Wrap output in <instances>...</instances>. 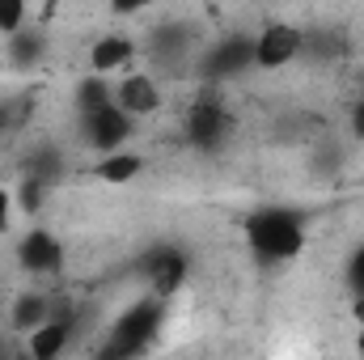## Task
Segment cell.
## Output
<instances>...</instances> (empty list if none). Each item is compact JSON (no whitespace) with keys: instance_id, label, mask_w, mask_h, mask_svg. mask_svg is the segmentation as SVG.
Wrapping results in <instances>:
<instances>
[{"instance_id":"obj_11","label":"cell","mask_w":364,"mask_h":360,"mask_svg":"<svg viewBox=\"0 0 364 360\" xmlns=\"http://www.w3.org/2000/svg\"><path fill=\"white\" fill-rule=\"evenodd\" d=\"M144 275H149V288H153V297H174V288L182 284V275H186V259H182L178 250H157L149 263H144Z\"/></svg>"},{"instance_id":"obj_16","label":"cell","mask_w":364,"mask_h":360,"mask_svg":"<svg viewBox=\"0 0 364 360\" xmlns=\"http://www.w3.org/2000/svg\"><path fill=\"white\" fill-rule=\"evenodd\" d=\"M17 191H9V186H0V238L4 233H13V221H17Z\"/></svg>"},{"instance_id":"obj_15","label":"cell","mask_w":364,"mask_h":360,"mask_svg":"<svg viewBox=\"0 0 364 360\" xmlns=\"http://www.w3.org/2000/svg\"><path fill=\"white\" fill-rule=\"evenodd\" d=\"M348 288H352L356 301H364V242L348 255Z\"/></svg>"},{"instance_id":"obj_10","label":"cell","mask_w":364,"mask_h":360,"mask_svg":"<svg viewBox=\"0 0 364 360\" xmlns=\"http://www.w3.org/2000/svg\"><path fill=\"white\" fill-rule=\"evenodd\" d=\"M90 174L97 182H106V186H127V182H136L144 174V157L123 144V149H114V153H97V162L90 166Z\"/></svg>"},{"instance_id":"obj_14","label":"cell","mask_w":364,"mask_h":360,"mask_svg":"<svg viewBox=\"0 0 364 360\" xmlns=\"http://www.w3.org/2000/svg\"><path fill=\"white\" fill-rule=\"evenodd\" d=\"M26 26H30V0H0V34L13 38Z\"/></svg>"},{"instance_id":"obj_6","label":"cell","mask_w":364,"mask_h":360,"mask_svg":"<svg viewBox=\"0 0 364 360\" xmlns=\"http://www.w3.org/2000/svg\"><path fill=\"white\" fill-rule=\"evenodd\" d=\"M229 127H233V119H229V110H225L216 97H199V102L191 106V115H186V140H191L195 149H203V153L220 149L225 136H229Z\"/></svg>"},{"instance_id":"obj_4","label":"cell","mask_w":364,"mask_h":360,"mask_svg":"<svg viewBox=\"0 0 364 360\" xmlns=\"http://www.w3.org/2000/svg\"><path fill=\"white\" fill-rule=\"evenodd\" d=\"M81 132H85V140H90L93 153H114V149H123V144L132 140L136 119H132L119 102H106V106L81 115Z\"/></svg>"},{"instance_id":"obj_7","label":"cell","mask_w":364,"mask_h":360,"mask_svg":"<svg viewBox=\"0 0 364 360\" xmlns=\"http://www.w3.org/2000/svg\"><path fill=\"white\" fill-rule=\"evenodd\" d=\"M114 102H119L132 119H149V115L161 110L166 93L157 85V77H149V73H127V77L114 81Z\"/></svg>"},{"instance_id":"obj_13","label":"cell","mask_w":364,"mask_h":360,"mask_svg":"<svg viewBox=\"0 0 364 360\" xmlns=\"http://www.w3.org/2000/svg\"><path fill=\"white\" fill-rule=\"evenodd\" d=\"M55 314V305H51V297L47 292H21L17 301H13V309H9V327L13 331H34L38 322H47Z\"/></svg>"},{"instance_id":"obj_9","label":"cell","mask_w":364,"mask_h":360,"mask_svg":"<svg viewBox=\"0 0 364 360\" xmlns=\"http://www.w3.org/2000/svg\"><path fill=\"white\" fill-rule=\"evenodd\" d=\"M136 60V43L127 34H102L90 47V73L97 77H114V73H127Z\"/></svg>"},{"instance_id":"obj_3","label":"cell","mask_w":364,"mask_h":360,"mask_svg":"<svg viewBox=\"0 0 364 360\" xmlns=\"http://www.w3.org/2000/svg\"><path fill=\"white\" fill-rule=\"evenodd\" d=\"M301 55H305V30L296 21H267L255 34V68L263 73H279Z\"/></svg>"},{"instance_id":"obj_18","label":"cell","mask_w":364,"mask_h":360,"mask_svg":"<svg viewBox=\"0 0 364 360\" xmlns=\"http://www.w3.org/2000/svg\"><path fill=\"white\" fill-rule=\"evenodd\" d=\"M348 127H352V140H360V144H364V90H360V97L352 102V115H348Z\"/></svg>"},{"instance_id":"obj_8","label":"cell","mask_w":364,"mask_h":360,"mask_svg":"<svg viewBox=\"0 0 364 360\" xmlns=\"http://www.w3.org/2000/svg\"><path fill=\"white\" fill-rule=\"evenodd\" d=\"M68 348H73V318L60 309L47 322H38L34 331H26V352L34 360H60Z\"/></svg>"},{"instance_id":"obj_2","label":"cell","mask_w":364,"mask_h":360,"mask_svg":"<svg viewBox=\"0 0 364 360\" xmlns=\"http://www.w3.org/2000/svg\"><path fill=\"white\" fill-rule=\"evenodd\" d=\"M64 263H68V250H64V242H60L55 229H47V225H30V229L17 238V268L26 271V275L51 280V275L64 271Z\"/></svg>"},{"instance_id":"obj_12","label":"cell","mask_w":364,"mask_h":360,"mask_svg":"<svg viewBox=\"0 0 364 360\" xmlns=\"http://www.w3.org/2000/svg\"><path fill=\"white\" fill-rule=\"evenodd\" d=\"M250 64H255V38H229V43H220V47L212 51L208 73H212V77H229V73H242V68H250Z\"/></svg>"},{"instance_id":"obj_5","label":"cell","mask_w":364,"mask_h":360,"mask_svg":"<svg viewBox=\"0 0 364 360\" xmlns=\"http://www.w3.org/2000/svg\"><path fill=\"white\" fill-rule=\"evenodd\" d=\"M157 322H161V297H144V301H136V305L110 327V352H114V356L140 352V348L149 344V335L157 331Z\"/></svg>"},{"instance_id":"obj_17","label":"cell","mask_w":364,"mask_h":360,"mask_svg":"<svg viewBox=\"0 0 364 360\" xmlns=\"http://www.w3.org/2000/svg\"><path fill=\"white\" fill-rule=\"evenodd\" d=\"M157 0H110V13L114 17H140V13H149Z\"/></svg>"},{"instance_id":"obj_1","label":"cell","mask_w":364,"mask_h":360,"mask_svg":"<svg viewBox=\"0 0 364 360\" xmlns=\"http://www.w3.org/2000/svg\"><path fill=\"white\" fill-rule=\"evenodd\" d=\"M309 221L288 203H267L246 216V246L263 268H288L305 255Z\"/></svg>"}]
</instances>
